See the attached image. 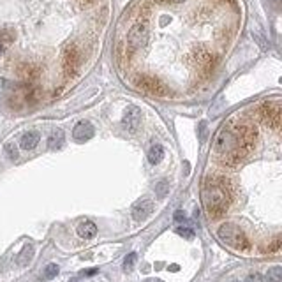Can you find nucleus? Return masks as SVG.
<instances>
[{"label":"nucleus","instance_id":"1","mask_svg":"<svg viewBox=\"0 0 282 282\" xmlns=\"http://www.w3.org/2000/svg\"><path fill=\"white\" fill-rule=\"evenodd\" d=\"M201 199H203L205 210L210 217H222L231 203V185L222 176L208 178L201 190Z\"/></svg>","mask_w":282,"mask_h":282},{"label":"nucleus","instance_id":"2","mask_svg":"<svg viewBox=\"0 0 282 282\" xmlns=\"http://www.w3.org/2000/svg\"><path fill=\"white\" fill-rule=\"evenodd\" d=\"M219 238H221L226 245H229L235 250H247L249 249V240H247L245 233L242 231L240 227L233 224V222H226L219 227L217 231Z\"/></svg>","mask_w":282,"mask_h":282},{"label":"nucleus","instance_id":"3","mask_svg":"<svg viewBox=\"0 0 282 282\" xmlns=\"http://www.w3.org/2000/svg\"><path fill=\"white\" fill-rule=\"evenodd\" d=\"M148 42V27L145 21H138L136 25H132V28L127 34V44L131 50H138V48L147 46Z\"/></svg>","mask_w":282,"mask_h":282},{"label":"nucleus","instance_id":"4","mask_svg":"<svg viewBox=\"0 0 282 282\" xmlns=\"http://www.w3.org/2000/svg\"><path fill=\"white\" fill-rule=\"evenodd\" d=\"M235 148H242L240 145H238V139H236V136H235V131H226V129L221 131L217 139H215V152L224 155V153L231 152V150H235Z\"/></svg>","mask_w":282,"mask_h":282},{"label":"nucleus","instance_id":"5","mask_svg":"<svg viewBox=\"0 0 282 282\" xmlns=\"http://www.w3.org/2000/svg\"><path fill=\"white\" fill-rule=\"evenodd\" d=\"M136 85H138L141 90L148 94H153V95H166L168 88L166 85L162 83L161 79L155 78V76H141V78L136 79Z\"/></svg>","mask_w":282,"mask_h":282},{"label":"nucleus","instance_id":"6","mask_svg":"<svg viewBox=\"0 0 282 282\" xmlns=\"http://www.w3.org/2000/svg\"><path fill=\"white\" fill-rule=\"evenodd\" d=\"M261 115H263L264 122L277 131L281 127V104L279 102H266L261 108Z\"/></svg>","mask_w":282,"mask_h":282},{"label":"nucleus","instance_id":"7","mask_svg":"<svg viewBox=\"0 0 282 282\" xmlns=\"http://www.w3.org/2000/svg\"><path fill=\"white\" fill-rule=\"evenodd\" d=\"M141 125V111L136 106H129L124 113V127L129 132H136Z\"/></svg>","mask_w":282,"mask_h":282},{"label":"nucleus","instance_id":"8","mask_svg":"<svg viewBox=\"0 0 282 282\" xmlns=\"http://www.w3.org/2000/svg\"><path fill=\"white\" fill-rule=\"evenodd\" d=\"M152 212H153L152 199H141V201H138V203L132 207V217H134V221H138V222L148 219L152 215Z\"/></svg>","mask_w":282,"mask_h":282},{"label":"nucleus","instance_id":"9","mask_svg":"<svg viewBox=\"0 0 282 282\" xmlns=\"http://www.w3.org/2000/svg\"><path fill=\"white\" fill-rule=\"evenodd\" d=\"M79 65V51L76 46H67L64 53V69L67 74H73Z\"/></svg>","mask_w":282,"mask_h":282},{"label":"nucleus","instance_id":"10","mask_svg":"<svg viewBox=\"0 0 282 282\" xmlns=\"http://www.w3.org/2000/svg\"><path fill=\"white\" fill-rule=\"evenodd\" d=\"M94 134H95V129H94V125L90 122H79L73 131V136L76 141L79 143H83V141H88V139H92Z\"/></svg>","mask_w":282,"mask_h":282},{"label":"nucleus","instance_id":"11","mask_svg":"<svg viewBox=\"0 0 282 282\" xmlns=\"http://www.w3.org/2000/svg\"><path fill=\"white\" fill-rule=\"evenodd\" d=\"M247 153H249L247 148H235V150L222 155V162L227 164V166H236V164H240V161L245 157Z\"/></svg>","mask_w":282,"mask_h":282},{"label":"nucleus","instance_id":"12","mask_svg":"<svg viewBox=\"0 0 282 282\" xmlns=\"http://www.w3.org/2000/svg\"><path fill=\"white\" fill-rule=\"evenodd\" d=\"M97 235V226L92 221H85L78 226V236L83 240H92L94 236Z\"/></svg>","mask_w":282,"mask_h":282},{"label":"nucleus","instance_id":"13","mask_svg":"<svg viewBox=\"0 0 282 282\" xmlns=\"http://www.w3.org/2000/svg\"><path fill=\"white\" fill-rule=\"evenodd\" d=\"M198 64L199 67H203L205 73H210L213 69V65H215V56L208 51H199L198 53Z\"/></svg>","mask_w":282,"mask_h":282},{"label":"nucleus","instance_id":"14","mask_svg":"<svg viewBox=\"0 0 282 282\" xmlns=\"http://www.w3.org/2000/svg\"><path fill=\"white\" fill-rule=\"evenodd\" d=\"M39 139H41L39 132H36V131H30V132H25V134L21 136V141H19V145H21V148H25V150H32V148L37 147Z\"/></svg>","mask_w":282,"mask_h":282},{"label":"nucleus","instance_id":"15","mask_svg":"<svg viewBox=\"0 0 282 282\" xmlns=\"http://www.w3.org/2000/svg\"><path fill=\"white\" fill-rule=\"evenodd\" d=\"M32 258H34V245H25L23 249H21V252H19V256H18V264L19 266H27L30 261H32Z\"/></svg>","mask_w":282,"mask_h":282},{"label":"nucleus","instance_id":"16","mask_svg":"<svg viewBox=\"0 0 282 282\" xmlns=\"http://www.w3.org/2000/svg\"><path fill=\"white\" fill-rule=\"evenodd\" d=\"M164 157V148L161 145H152V148L148 150V161L152 164H159Z\"/></svg>","mask_w":282,"mask_h":282},{"label":"nucleus","instance_id":"17","mask_svg":"<svg viewBox=\"0 0 282 282\" xmlns=\"http://www.w3.org/2000/svg\"><path fill=\"white\" fill-rule=\"evenodd\" d=\"M64 132L62 131H53L50 134V138H48V147L50 148H60L62 145H64Z\"/></svg>","mask_w":282,"mask_h":282},{"label":"nucleus","instance_id":"18","mask_svg":"<svg viewBox=\"0 0 282 282\" xmlns=\"http://www.w3.org/2000/svg\"><path fill=\"white\" fill-rule=\"evenodd\" d=\"M155 194H157L159 199L166 198V196L169 194V182H166V180L157 182V185H155Z\"/></svg>","mask_w":282,"mask_h":282},{"label":"nucleus","instance_id":"19","mask_svg":"<svg viewBox=\"0 0 282 282\" xmlns=\"http://www.w3.org/2000/svg\"><path fill=\"white\" fill-rule=\"evenodd\" d=\"M282 281V268L281 266H273L266 272V282H281Z\"/></svg>","mask_w":282,"mask_h":282},{"label":"nucleus","instance_id":"20","mask_svg":"<svg viewBox=\"0 0 282 282\" xmlns=\"http://www.w3.org/2000/svg\"><path fill=\"white\" fill-rule=\"evenodd\" d=\"M134 263H136V254L134 252H131V254L124 259V272H132Z\"/></svg>","mask_w":282,"mask_h":282},{"label":"nucleus","instance_id":"21","mask_svg":"<svg viewBox=\"0 0 282 282\" xmlns=\"http://www.w3.org/2000/svg\"><path fill=\"white\" fill-rule=\"evenodd\" d=\"M58 264H55V263H50V264H46V268H44V277L46 279H53V277H56V273H58Z\"/></svg>","mask_w":282,"mask_h":282},{"label":"nucleus","instance_id":"22","mask_svg":"<svg viewBox=\"0 0 282 282\" xmlns=\"http://www.w3.org/2000/svg\"><path fill=\"white\" fill-rule=\"evenodd\" d=\"M4 150H5V155H7V157H9L11 161H16V159H18V148L14 147L13 143H7V145H5Z\"/></svg>","mask_w":282,"mask_h":282},{"label":"nucleus","instance_id":"23","mask_svg":"<svg viewBox=\"0 0 282 282\" xmlns=\"http://www.w3.org/2000/svg\"><path fill=\"white\" fill-rule=\"evenodd\" d=\"M176 233L180 236H184V238H187V240H192V238H194V231H192L190 227H176Z\"/></svg>","mask_w":282,"mask_h":282},{"label":"nucleus","instance_id":"24","mask_svg":"<svg viewBox=\"0 0 282 282\" xmlns=\"http://www.w3.org/2000/svg\"><path fill=\"white\" fill-rule=\"evenodd\" d=\"M281 249V238H275V240L270 244L268 247V252H277V250Z\"/></svg>","mask_w":282,"mask_h":282},{"label":"nucleus","instance_id":"25","mask_svg":"<svg viewBox=\"0 0 282 282\" xmlns=\"http://www.w3.org/2000/svg\"><path fill=\"white\" fill-rule=\"evenodd\" d=\"M245 282H263V277L259 273H250L249 277L245 279Z\"/></svg>","mask_w":282,"mask_h":282},{"label":"nucleus","instance_id":"26","mask_svg":"<svg viewBox=\"0 0 282 282\" xmlns=\"http://www.w3.org/2000/svg\"><path fill=\"white\" fill-rule=\"evenodd\" d=\"M185 219H187L185 217V213L182 212V210H176L175 212V221L176 222H185Z\"/></svg>","mask_w":282,"mask_h":282},{"label":"nucleus","instance_id":"27","mask_svg":"<svg viewBox=\"0 0 282 282\" xmlns=\"http://www.w3.org/2000/svg\"><path fill=\"white\" fill-rule=\"evenodd\" d=\"M205 127H207V124H201V141H205V138H207V129H205Z\"/></svg>","mask_w":282,"mask_h":282},{"label":"nucleus","instance_id":"28","mask_svg":"<svg viewBox=\"0 0 282 282\" xmlns=\"http://www.w3.org/2000/svg\"><path fill=\"white\" fill-rule=\"evenodd\" d=\"M85 275H95V273H97V270L94 268V270H87V272H83Z\"/></svg>","mask_w":282,"mask_h":282},{"label":"nucleus","instance_id":"29","mask_svg":"<svg viewBox=\"0 0 282 282\" xmlns=\"http://www.w3.org/2000/svg\"><path fill=\"white\" fill-rule=\"evenodd\" d=\"M143 282H164V281H161V279H147V281Z\"/></svg>","mask_w":282,"mask_h":282},{"label":"nucleus","instance_id":"30","mask_svg":"<svg viewBox=\"0 0 282 282\" xmlns=\"http://www.w3.org/2000/svg\"><path fill=\"white\" fill-rule=\"evenodd\" d=\"M168 2H173V4H180V2H185V0H168Z\"/></svg>","mask_w":282,"mask_h":282},{"label":"nucleus","instance_id":"31","mask_svg":"<svg viewBox=\"0 0 282 282\" xmlns=\"http://www.w3.org/2000/svg\"><path fill=\"white\" fill-rule=\"evenodd\" d=\"M0 55H2V44H0Z\"/></svg>","mask_w":282,"mask_h":282},{"label":"nucleus","instance_id":"32","mask_svg":"<svg viewBox=\"0 0 282 282\" xmlns=\"http://www.w3.org/2000/svg\"><path fill=\"white\" fill-rule=\"evenodd\" d=\"M222 2H226V0H222ZM231 2H233V0H231Z\"/></svg>","mask_w":282,"mask_h":282},{"label":"nucleus","instance_id":"33","mask_svg":"<svg viewBox=\"0 0 282 282\" xmlns=\"http://www.w3.org/2000/svg\"><path fill=\"white\" fill-rule=\"evenodd\" d=\"M235 282H236V281H235Z\"/></svg>","mask_w":282,"mask_h":282}]
</instances>
